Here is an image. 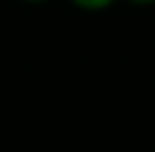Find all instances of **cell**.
Returning a JSON list of instances; mask_svg holds the SVG:
<instances>
[{
	"label": "cell",
	"mask_w": 155,
	"mask_h": 152,
	"mask_svg": "<svg viewBox=\"0 0 155 152\" xmlns=\"http://www.w3.org/2000/svg\"><path fill=\"white\" fill-rule=\"evenodd\" d=\"M71 3L76 5V8H81V10H104L109 8V5H114L117 0H71Z\"/></svg>",
	"instance_id": "1"
},
{
	"label": "cell",
	"mask_w": 155,
	"mask_h": 152,
	"mask_svg": "<svg viewBox=\"0 0 155 152\" xmlns=\"http://www.w3.org/2000/svg\"><path fill=\"white\" fill-rule=\"evenodd\" d=\"M130 3H135V5H153L155 0H130Z\"/></svg>",
	"instance_id": "2"
},
{
	"label": "cell",
	"mask_w": 155,
	"mask_h": 152,
	"mask_svg": "<svg viewBox=\"0 0 155 152\" xmlns=\"http://www.w3.org/2000/svg\"><path fill=\"white\" fill-rule=\"evenodd\" d=\"M25 3H46V0H25Z\"/></svg>",
	"instance_id": "3"
}]
</instances>
